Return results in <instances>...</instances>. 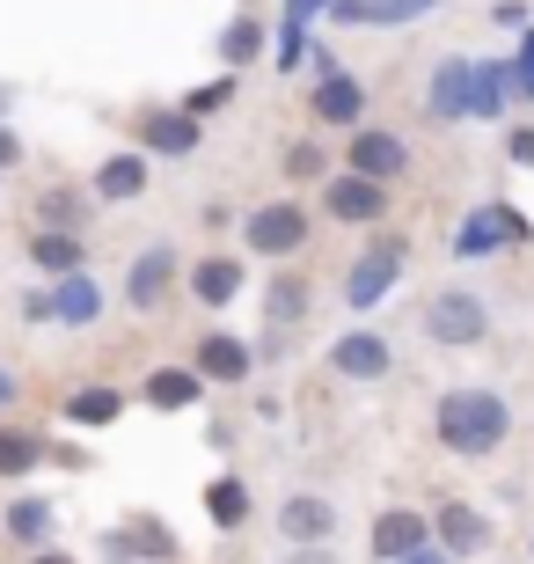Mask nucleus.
<instances>
[{
  "label": "nucleus",
  "mask_w": 534,
  "mask_h": 564,
  "mask_svg": "<svg viewBox=\"0 0 534 564\" xmlns=\"http://www.w3.org/2000/svg\"><path fill=\"white\" fill-rule=\"evenodd\" d=\"M505 403L491 389H447L439 397V447L447 455H491L498 440H505Z\"/></svg>",
  "instance_id": "1"
},
{
  "label": "nucleus",
  "mask_w": 534,
  "mask_h": 564,
  "mask_svg": "<svg viewBox=\"0 0 534 564\" xmlns=\"http://www.w3.org/2000/svg\"><path fill=\"white\" fill-rule=\"evenodd\" d=\"M425 330L439 345H476V337L491 330V308L476 301V293H432L425 301Z\"/></svg>",
  "instance_id": "2"
},
{
  "label": "nucleus",
  "mask_w": 534,
  "mask_h": 564,
  "mask_svg": "<svg viewBox=\"0 0 534 564\" xmlns=\"http://www.w3.org/2000/svg\"><path fill=\"white\" fill-rule=\"evenodd\" d=\"M242 235H249V250H257V257H293L301 242H308V213L279 198V206H257V213H249Z\"/></svg>",
  "instance_id": "3"
},
{
  "label": "nucleus",
  "mask_w": 534,
  "mask_h": 564,
  "mask_svg": "<svg viewBox=\"0 0 534 564\" xmlns=\"http://www.w3.org/2000/svg\"><path fill=\"white\" fill-rule=\"evenodd\" d=\"M425 543H432V521H425V513H411V506H389V513L373 521V535H367V550L381 564L411 557V550H425Z\"/></svg>",
  "instance_id": "4"
},
{
  "label": "nucleus",
  "mask_w": 534,
  "mask_h": 564,
  "mask_svg": "<svg viewBox=\"0 0 534 564\" xmlns=\"http://www.w3.org/2000/svg\"><path fill=\"white\" fill-rule=\"evenodd\" d=\"M432 535H439L447 557H476V550H491V521H483L476 506H461V499H447L439 513H432Z\"/></svg>",
  "instance_id": "5"
},
{
  "label": "nucleus",
  "mask_w": 534,
  "mask_h": 564,
  "mask_svg": "<svg viewBox=\"0 0 534 564\" xmlns=\"http://www.w3.org/2000/svg\"><path fill=\"white\" fill-rule=\"evenodd\" d=\"M395 272H403V242H373L367 257H359V272H351V308H373L381 293L395 286Z\"/></svg>",
  "instance_id": "6"
},
{
  "label": "nucleus",
  "mask_w": 534,
  "mask_h": 564,
  "mask_svg": "<svg viewBox=\"0 0 534 564\" xmlns=\"http://www.w3.org/2000/svg\"><path fill=\"white\" fill-rule=\"evenodd\" d=\"M44 308H52V323H74V330H81V323H96V315H103V286H96L88 272H66L59 286L44 293Z\"/></svg>",
  "instance_id": "7"
},
{
  "label": "nucleus",
  "mask_w": 534,
  "mask_h": 564,
  "mask_svg": "<svg viewBox=\"0 0 534 564\" xmlns=\"http://www.w3.org/2000/svg\"><path fill=\"white\" fill-rule=\"evenodd\" d=\"M329 367H337V375H351V381H381V375H389V345H381L373 330H351V337H337V345H329Z\"/></svg>",
  "instance_id": "8"
},
{
  "label": "nucleus",
  "mask_w": 534,
  "mask_h": 564,
  "mask_svg": "<svg viewBox=\"0 0 534 564\" xmlns=\"http://www.w3.org/2000/svg\"><path fill=\"white\" fill-rule=\"evenodd\" d=\"M323 206L337 213V220H351V228H367V220L389 213V198H381V184H367V176H337V184L323 191Z\"/></svg>",
  "instance_id": "9"
},
{
  "label": "nucleus",
  "mask_w": 534,
  "mask_h": 564,
  "mask_svg": "<svg viewBox=\"0 0 534 564\" xmlns=\"http://www.w3.org/2000/svg\"><path fill=\"white\" fill-rule=\"evenodd\" d=\"M395 169H403V140H395V132H359V140H351V176L389 184Z\"/></svg>",
  "instance_id": "10"
},
{
  "label": "nucleus",
  "mask_w": 534,
  "mask_h": 564,
  "mask_svg": "<svg viewBox=\"0 0 534 564\" xmlns=\"http://www.w3.org/2000/svg\"><path fill=\"white\" fill-rule=\"evenodd\" d=\"M279 528H286L293 543H323L329 528H337V506H329V499H315V491H301V499H286V506H279Z\"/></svg>",
  "instance_id": "11"
},
{
  "label": "nucleus",
  "mask_w": 534,
  "mask_h": 564,
  "mask_svg": "<svg viewBox=\"0 0 534 564\" xmlns=\"http://www.w3.org/2000/svg\"><path fill=\"white\" fill-rule=\"evenodd\" d=\"M190 375H198V381H242L249 375V352L227 330H206V337H198V367H190Z\"/></svg>",
  "instance_id": "12"
},
{
  "label": "nucleus",
  "mask_w": 534,
  "mask_h": 564,
  "mask_svg": "<svg viewBox=\"0 0 534 564\" xmlns=\"http://www.w3.org/2000/svg\"><path fill=\"white\" fill-rule=\"evenodd\" d=\"M140 147H154V154H190V147H198V118L154 110V118H140Z\"/></svg>",
  "instance_id": "13"
},
{
  "label": "nucleus",
  "mask_w": 534,
  "mask_h": 564,
  "mask_svg": "<svg viewBox=\"0 0 534 564\" xmlns=\"http://www.w3.org/2000/svg\"><path fill=\"white\" fill-rule=\"evenodd\" d=\"M359 110H367L359 82H345V74H323V82H315V118H323V126H359Z\"/></svg>",
  "instance_id": "14"
},
{
  "label": "nucleus",
  "mask_w": 534,
  "mask_h": 564,
  "mask_svg": "<svg viewBox=\"0 0 534 564\" xmlns=\"http://www.w3.org/2000/svg\"><path fill=\"white\" fill-rule=\"evenodd\" d=\"M190 293H198L206 308H227V301L242 293V264H235V257H206V264H190Z\"/></svg>",
  "instance_id": "15"
},
{
  "label": "nucleus",
  "mask_w": 534,
  "mask_h": 564,
  "mask_svg": "<svg viewBox=\"0 0 534 564\" xmlns=\"http://www.w3.org/2000/svg\"><path fill=\"white\" fill-rule=\"evenodd\" d=\"M140 191H146V154H110V162L96 169V198H110V206L140 198Z\"/></svg>",
  "instance_id": "16"
},
{
  "label": "nucleus",
  "mask_w": 534,
  "mask_h": 564,
  "mask_svg": "<svg viewBox=\"0 0 534 564\" xmlns=\"http://www.w3.org/2000/svg\"><path fill=\"white\" fill-rule=\"evenodd\" d=\"M432 118H469V59H447L432 74V96H425Z\"/></svg>",
  "instance_id": "17"
},
{
  "label": "nucleus",
  "mask_w": 534,
  "mask_h": 564,
  "mask_svg": "<svg viewBox=\"0 0 534 564\" xmlns=\"http://www.w3.org/2000/svg\"><path fill=\"white\" fill-rule=\"evenodd\" d=\"M168 272H176V257H168V250H146L140 264H132V279H124V293H132V308H162Z\"/></svg>",
  "instance_id": "18"
},
{
  "label": "nucleus",
  "mask_w": 534,
  "mask_h": 564,
  "mask_svg": "<svg viewBox=\"0 0 534 564\" xmlns=\"http://www.w3.org/2000/svg\"><path fill=\"white\" fill-rule=\"evenodd\" d=\"M198 389H206V381L190 375V367H154V375H146V403H154V411H184V403H198Z\"/></svg>",
  "instance_id": "19"
},
{
  "label": "nucleus",
  "mask_w": 534,
  "mask_h": 564,
  "mask_svg": "<svg viewBox=\"0 0 534 564\" xmlns=\"http://www.w3.org/2000/svg\"><path fill=\"white\" fill-rule=\"evenodd\" d=\"M44 455H52V447H44L30 425H0V477H30Z\"/></svg>",
  "instance_id": "20"
},
{
  "label": "nucleus",
  "mask_w": 534,
  "mask_h": 564,
  "mask_svg": "<svg viewBox=\"0 0 534 564\" xmlns=\"http://www.w3.org/2000/svg\"><path fill=\"white\" fill-rule=\"evenodd\" d=\"M513 96V66H469V110L476 118H498Z\"/></svg>",
  "instance_id": "21"
},
{
  "label": "nucleus",
  "mask_w": 534,
  "mask_h": 564,
  "mask_svg": "<svg viewBox=\"0 0 534 564\" xmlns=\"http://www.w3.org/2000/svg\"><path fill=\"white\" fill-rule=\"evenodd\" d=\"M118 411H124L118 389H74V397H66V419L74 425H110Z\"/></svg>",
  "instance_id": "22"
},
{
  "label": "nucleus",
  "mask_w": 534,
  "mask_h": 564,
  "mask_svg": "<svg viewBox=\"0 0 534 564\" xmlns=\"http://www.w3.org/2000/svg\"><path fill=\"white\" fill-rule=\"evenodd\" d=\"M30 257H37L52 279H66V272H81V235H37Z\"/></svg>",
  "instance_id": "23"
},
{
  "label": "nucleus",
  "mask_w": 534,
  "mask_h": 564,
  "mask_svg": "<svg viewBox=\"0 0 534 564\" xmlns=\"http://www.w3.org/2000/svg\"><path fill=\"white\" fill-rule=\"evenodd\" d=\"M206 513H212L220 528H242V521H249V484H242V477H220V484L206 491Z\"/></svg>",
  "instance_id": "24"
},
{
  "label": "nucleus",
  "mask_w": 534,
  "mask_h": 564,
  "mask_svg": "<svg viewBox=\"0 0 534 564\" xmlns=\"http://www.w3.org/2000/svg\"><path fill=\"white\" fill-rule=\"evenodd\" d=\"M257 52H264V22H257V15H235V22H227V37H220V59L227 66H249Z\"/></svg>",
  "instance_id": "25"
},
{
  "label": "nucleus",
  "mask_w": 534,
  "mask_h": 564,
  "mask_svg": "<svg viewBox=\"0 0 534 564\" xmlns=\"http://www.w3.org/2000/svg\"><path fill=\"white\" fill-rule=\"evenodd\" d=\"M8 535H15V543H44V535H52V506L44 499H15L8 506Z\"/></svg>",
  "instance_id": "26"
},
{
  "label": "nucleus",
  "mask_w": 534,
  "mask_h": 564,
  "mask_svg": "<svg viewBox=\"0 0 534 564\" xmlns=\"http://www.w3.org/2000/svg\"><path fill=\"white\" fill-rule=\"evenodd\" d=\"M37 213H44V235H74L88 206L74 198V191H44V198H37Z\"/></svg>",
  "instance_id": "27"
},
{
  "label": "nucleus",
  "mask_w": 534,
  "mask_h": 564,
  "mask_svg": "<svg viewBox=\"0 0 534 564\" xmlns=\"http://www.w3.org/2000/svg\"><path fill=\"white\" fill-rule=\"evenodd\" d=\"M337 15H345V22H403V15H417V8H411V0H345Z\"/></svg>",
  "instance_id": "28"
},
{
  "label": "nucleus",
  "mask_w": 534,
  "mask_h": 564,
  "mask_svg": "<svg viewBox=\"0 0 534 564\" xmlns=\"http://www.w3.org/2000/svg\"><path fill=\"white\" fill-rule=\"evenodd\" d=\"M301 308H308V286H301V279H279V286H271V323H293Z\"/></svg>",
  "instance_id": "29"
},
{
  "label": "nucleus",
  "mask_w": 534,
  "mask_h": 564,
  "mask_svg": "<svg viewBox=\"0 0 534 564\" xmlns=\"http://www.w3.org/2000/svg\"><path fill=\"white\" fill-rule=\"evenodd\" d=\"M227 88H235V82H206V88H190V96H184V118H206V110H220V104H227Z\"/></svg>",
  "instance_id": "30"
},
{
  "label": "nucleus",
  "mask_w": 534,
  "mask_h": 564,
  "mask_svg": "<svg viewBox=\"0 0 534 564\" xmlns=\"http://www.w3.org/2000/svg\"><path fill=\"white\" fill-rule=\"evenodd\" d=\"M513 96H527L534 104V30L520 37V66H513Z\"/></svg>",
  "instance_id": "31"
},
{
  "label": "nucleus",
  "mask_w": 534,
  "mask_h": 564,
  "mask_svg": "<svg viewBox=\"0 0 534 564\" xmlns=\"http://www.w3.org/2000/svg\"><path fill=\"white\" fill-rule=\"evenodd\" d=\"M286 169H293V176H315V169H323V147H315V140H293Z\"/></svg>",
  "instance_id": "32"
},
{
  "label": "nucleus",
  "mask_w": 534,
  "mask_h": 564,
  "mask_svg": "<svg viewBox=\"0 0 534 564\" xmlns=\"http://www.w3.org/2000/svg\"><path fill=\"white\" fill-rule=\"evenodd\" d=\"M323 8H329V0H286V30H308Z\"/></svg>",
  "instance_id": "33"
},
{
  "label": "nucleus",
  "mask_w": 534,
  "mask_h": 564,
  "mask_svg": "<svg viewBox=\"0 0 534 564\" xmlns=\"http://www.w3.org/2000/svg\"><path fill=\"white\" fill-rule=\"evenodd\" d=\"M505 147H513V162H520V169H534V132H527V126H520Z\"/></svg>",
  "instance_id": "34"
},
{
  "label": "nucleus",
  "mask_w": 534,
  "mask_h": 564,
  "mask_svg": "<svg viewBox=\"0 0 534 564\" xmlns=\"http://www.w3.org/2000/svg\"><path fill=\"white\" fill-rule=\"evenodd\" d=\"M15 162H22V140H15L8 126H0V169H15Z\"/></svg>",
  "instance_id": "35"
},
{
  "label": "nucleus",
  "mask_w": 534,
  "mask_h": 564,
  "mask_svg": "<svg viewBox=\"0 0 534 564\" xmlns=\"http://www.w3.org/2000/svg\"><path fill=\"white\" fill-rule=\"evenodd\" d=\"M395 564H454V557H447V550H432V543H425V550H411V557H395Z\"/></svg>",
  "instance_id": "36"
},
{
  "label": "nucleus",
  "mask_w": 534,
  "mask_h": 564,
  "mask_svg": "<svg viewBox=\"0 0 534 564\" xmlns=\"http://www.w3.org/2000/svg\"><path fill=\"white\" fill-rule=\"evenodd\" d=\"M8 403H15V375H8V367H0V411H8Z\"/></svg>",
  "instance_id": "37"
},
{
  "label": "nucleus",
  "mask_w": 534,
  "mask_h": 564,
  "mask_svg": "<svg viewBox=\"0 0 534 564\" xmlns=\"http://www.w3.org/2000/svg\"><path fill=\"white\" fill-rule=\"evenodd\" d=\"M293 564H329V557H323V550H301V557H293Z\"/></svg>",
  "instance_id": "38"
},
{
  "label": "nucleus",
  "mask_w": 534,
  "mask_h": 564,
  "mask_svg": "<svg viewBox=\"0 0 534 564\" xmlns=\"http://www.w3.org/2000/svg\"><path fill=\"white\" fill-rule=\"evenodd\" d=\"M30 564H74V557H52V550H44V557H30Z\"/></svg>",
  "instance_id": "39"
},
{
  "label": "nucleus",
  "mask_w": 534,
  "mask_h": 564,
  "mask_svg": "<svg viewBox=\"0 0 534 564\" xmlns=\"http://www.w3.org/2000/svg\"><path fill=\"white\" fill-rule=\"evenodd\" d=\"M0 118H8V88H0Z\"/></svg>",
  "instance_id": "40"
}]
</instances>
